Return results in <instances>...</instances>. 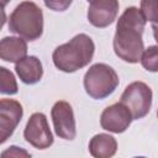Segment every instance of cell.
<instances>
[{
  "mask_svg": "<svg viewBox=\"0 0 158 158\" xmlns=\"http://www.w3.org/2000/svg\"><path fill=\"white\" fill-rule=\"evenodd\" d=\"M15 70L20 80L25 84H36L43 75V68L41 60L35 56H28L16 63Z\"/></svg>",
  "mask_w": 158,
  "mask_h": 158,
  "instance_id": "12",
  "label": "cell"
},
{
  "mask_svg": "<svg viewBox=\"0 0 158 158\" xmlns=\"http://www.w3.org/2000/svg\"><path fill=\"white\" fill-rule=\"evenodd\" d=\"M118 81V75L115 69L105 63H96L91 65L84 75V89L90 98L102 100L115 91Z\"/></svg>",
  "mask_w": 158,
  "mask_h": 158,
  "instance_id": "4",
  "label": "cell"
},
{
  "mask_svg": "<svg viewBox=\"0 0 158 158\" xmlns=\"http://www.w3.org/2000/svg\"><path fill=\"white\" fill-rule=\"evenodd\" d=\"M51 116L53 121V127L56 131V135L59 138L72 141L75 138L77 135V127H75V118L73 107L67 101H57L52 110Z\"/></svg>",
  "mask_w": 158,
  "mask_h": 158,
  "instance_id": "7",
  "label": "cell"
},
{
  "mask_svg": "<svg viewBox=\"0 0 158 158\" xmlns=\"http://www.w3.org/2000/svg\"><path fill=\"white\" fill-rule=\"evenodd\" d=\"M23 115L21 104L14 99H1L0 101V142L4 143L14 133Z\"/></svg>",
  "mask_w": 158,
  "mask_h": 158,
  "instance_id": "9",
  "label": "cell"
},
{
  "mask_svg": "<svg viewBox=\"0 0 158 158\" xmlns=\"http://www.w3.org/2000/svg\"><path fill=\"white\" fill-rule=\"evenodd\" d=\"M73 0H43L44 5L53 11H65Z\"/></svg>",
  "mask_w": 158,
  "mask_h": 158,
  "instance_id": "17",
  "label": "cell"
},
{
  "mask_svg": "<svg viewBox=\"0 0 158 158\" xmlns=\"http://www.w3.org/2000/svg\"><path fill=\"white\" fill-rule=\"evenodd\" d=\"M17 83L14 74L5 67H0V91L1 94L14 95L17 93Z\"/></svg>",
  "mask_w": 158,
  "mask_h": 158,
  "instance_id": "14",
  "label": "cell"
},
{
  "mask_svg": "<svg viewBox=\"0 0 158 158\" xmlns=\"http://www.w3.org/2000/svg\"><path fill=\"white\" fill-rule=\"evenodd\" d=\"M9 1H10V0H1V2H2V7H5V6H6V4H7Z\"/></svg>",
  "mask_w": 158,
  "mask_h": 158,
  "instance_id": "20",
  "label": "cell"
},
{
  "mask_svg": "<svg viewBox=\"0 0 158 158\" xmlns=\"http://www.w3.org/2000/svg\"><path fill=\"white\" fill-rule=\"evenodd\" d=\"M117 151L115 137L107 133L95 135L89 142V152L95 158H110Z\"/></svg>",
  "mask_w": 158,
  "mask_h": 158,
  "instance_id": "13",
  "label": "cell"
},
{
  "mask_svg": "<svg viewBox=\"0 0 158 158\" xmlns=\"http://www.w3.org/2000/svg\"><path fill=\"white\" fill-rule=\"evenodd\" d=\"M94 52L95 44L93 40L85 33H79L69 42L58 46L53 51L52 59L59 70L73 73L88 65L93 59Z\"/></svg>",
  "mask_w": 158,
  "mask_h": 158,
  "instance_id": "2",
  "label": "cell"
},
{
  "mask_svg": "<svg viewBox=\"0 0 158 158\" xmlns=\"http://www.w3.org/2000/svg\"><path fill=\"white\" fill-rule=\"evenodd\" d=\"M146 19L141 9L136 6L126 7L117 20L114 37L115 54L127 63H138L144 51L142 33Z\"/></svg>",
  "mask_w": 158,
  "mask_h": 158,
  "instance_id": "1",
  "label": "cell"
},
{
  "mask_svg": "<svg viewBox=\"0 0 158 158\" xmlns=\"http://www.w3.org/2000/svg\"><path fill=\"white\" fill-rule=\"evenodd\" d=\"M23 137L27 143L37 149H46L52 146L53 136L44 114L35 112L30 116L23 131Z\"/></svg>",
  "mask_w": 158,
  "mask_h": 158,
  "instance_id": "6",
  "label": "cell"
},
{
  "mask_svg": "<svg viewBox=\"0 0 158 158\" xmlns=\"http://www.w3.org/2000/svg\"><path fill=\"white\" fill-rule=\"evenodd\" d=\"M1 157L2 158H6V157H14V158H21V157H31V153H28L27 151H25L23 148H20V147H16V146H11L9 147V149L4 151L1 153Z\"/></svg>",
  "mask_w": 158,
  "mask_h": 158,
  "instance_id": "18",
  "label": "cell"
},
{
  "mask_svg": "<svg viewBox=\"0 0 158 158\" xmlns=\"http://www.w3.org/2000/svg\"><path fill=\"white\" fill-rule=\"evenodd\" d=\"M27 54L26 40L21 37H4L0 42V57L5 62L17 63Z\"/></svg>",
  "mask_w": 158,
  "mask_h": 158,
  "instance_id": "11",
  "label": "cell"
},
{
  "mask_svg": "<svg viewBox=\"0 0 158 158\" xmlns=\"http://www.w3.org/2000/svg\"><path fill=\"white\" fill-rule=\"evenodd\" d=\"M157 116H158V111H157Z\"/></svg>",
  "mask_w": 158,
  "mask_h": 158,
  "instance_id": "22",
  "label": "cell"
},
{
  "mask_svg": "<svg viewBox=\"0 0 158 158\" xmlns=\"http://www.w3.org/2000/svg\"><path fill=\"white\" fill-rule=\"evenodd\" d=\"M152 30H153L154 40H156L157 43H158V22H157V23H152Z\"/></svg>",
  "mask_w": 158,
  "mask_h": 158,
  "instance_id": "19",
  "label": "cell"
},
{
  "mask_svg": "<svg viewBox=\"0 0 158 158\" xmlns=\"http://www.w3.org/2000/svg\"><path fill=\"white\" fill-rule=\"evenodd\" d=\"M141 11L146 21L158 22V0H141Z\"/></svg>",
  "mask_w": 158,
  "mask_h": 158,
  "instance_id": "16",
  "label": "cell"
},
{
  "mask_svg": "<svg viewBox=\"0 0 158 158\" xmlns=\"http://www.w3.org/2000/svg\"><path fill=\"white\" fill-rule=\"evenodd\" d=\"M88 1H89V2H90V1H93V0H88Z\"/></svg>",
  "mask_w": 158,
  "mask_h": 158,
  "instance_id": "21",
  "label": "cell"
},
{
  "mask_svg": "<svg viewBox=\"0 0 158 158\" xmlns=\"http://www.w3.org/2000/svg\"><path fill=\"white\" fill-rule=\"evenodd\" d=\"M118 14V0H93L88 9L89 22L99 28L111 25Z\"/></svg>",
  "mask_w": 158,
  "mask_h": 158,
  "instance_id": "10",
  "label": "cell"
},
{
  "mask_svg": "<svg viewBox=\"0 0 158 158\" xmlns=\"http://www.w3.org/2000/svg\"><path fill=\"white\" fill-rule=\"evenodd\" d=\"M141 64L148 72H158V46H149L143 51Z\"/></svg>",
  "mask_w": 158,
  "mask_h": 158,
  "instance_id": "15",
  "label": "cell"
},
{
  "mask_svg": "<svg viewBox=\"0 0 158 158\" xmlns=\"http://www.w3.org/2000/svg\"><path fill=\"white\" fill-rule=\"evenodd\" d=\"M133 120L131 111L121 101L107 106L100 116V125L104 130L114 133L125 132Z\"/></svg>",
  "mask_w": 158,
  "mask_h": 158,
  "instance_id": "8",
  "label": "cell"
},
{
  "mask_svg": "<svg viewBox=\"0 0 158 158\" xmlns=\"http://www.w3.org/2000/svg\"><path fill=\"white\" fill-rule=\"evenodd\" d=\"M9 30L26 41H36L43 33V12L32 1L20 2L9 17Z\"/></svg>",
  "mask_w": 158,
  "mask_h": 158,
  "instance_id": "3",
  "label": "cell"
},
{
  "mask_svg": "<svg viewBox=\"0 0 158 158\" xmlns=\"http://www.w3.org/2000/svg\"><path fill=\"white\" fill-rule=\"evenodd\" d=\"M120 101L128 107L133 120H139L151 110L152 90L143 81H133L126 86Z\"/></svg>",
  "mask_w": 158,
  "mask_h": 158,
  "instance_id": "5",
  "label": "cell"
}]
</instances>
